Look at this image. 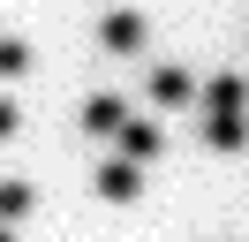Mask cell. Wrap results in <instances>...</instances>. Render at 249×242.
Returning a JSON list of instances; mask_svg holds the SVG:
<instances>
[{"label":"cell","instance_id":"7a4b0ae2","mask_svg":"<svg viewBox=\"0 0 249 242\" xmlns=\"http://www.w3.org/2000/svg\"><path fill=\"white\" fill-rule=\"evenodd\" d=\"M98 45H106V53H136V45H143V15L113 8L106 23H98Z\"/></svg>","mask_w":249,"mask_h":242},{"label":"cell","instance_id":"9c48e42d","mask_svg":"<svg viewBox=\"0 0 249 242\" xmlns=\"http://www.w3.org/2000/svg\"><path fill=\"white\" fill-rule=\"evenodd\" d=\"M23 60H31V53H23V45H16V38H0V76H16V68H23Z\"/></svg>","mask_w":249,"mask_h":242},{"label":"cell","instance_id":"52a82bcc","mask_svg":"<svg viewBox=\"0 0 249 242\" xmlns=\"http://www.w3.org/2000/svg\"><path fill=\"white\" fill-rule=\"evenodd\" d=\"M31 204H38V189H31V182H0V227H8V220H23Z\"/></svg>","mask_w":249,"mask_h":242},{"label":"cell","instance_id":"ba28073f","mask_svg":"<svg viewBox=\"0 0 249 242\" xmlns=\"http://www.w3.org/2000/svg\"><path fill=\"white\" fill-rule=\"evenodd\" d=\"M151 99H159V106H181V99H189V76H181V68H159V76H151Z\"/></svg>","mask_w":249,"mask_h":242},{"label":"cell","instance_id":"5b68a950","mask_svg":"<svg viewBox=\"0 0 249 242\" xmlns=\"http://www.w3.org/2000/svg\"><path fill=\"white\" fill-rule=\"evenodd\" d=\"M204 106H212V114H242V106H249V83H242V76H212Z\"/></svg>","mask_w":249,"mask_h":242},{"label":"cell","instance_id":"8fae6325","mask_svg":"<svg viewBox=\"0 0 249 242\" xmlns=\"http://www.w3.org/2000/svg\"><path fill=\"white\" fill-rule=\"evenodd\" d=\"M0 242H16V235H8V227H0Z\"/></svg>","mask_w":249,"mask_h":242},{"label":"cell","instance_id":"277c9868","mask_svg":"<svg viewBox=\"0 0 249 242\" xmlns=\"http://www.w3.org/2000/svg\"><path fill=\"white\" fill-rule=\"evenodd\" d=\"M159 151H166V136H159V121H128V129H121V159H128V166L159 159Z\"/></svg>","mask_w":249,"mask_h":242},{"label":"cell","instance_id":"30bf717a","mask_svg":"<svg viewBox=\"0 0 249 242\" xmlns=\"http://www.w3.org/2000/svg\"><path fill=\"white\" fill-rule=\"evenodd\" d=\"M8 129H16V106H8V99H0V136H8Z\"/></svg>","mask_w":249,"mask_h":242},{"label":"cell","instance_id":"8992f818","mask_svg":"<svg viewBox=\"0 0 249 242\" xmlns=\"http://www.w3.org/2000/svg\"><path fill=\"white\" fill-rule=\"evenodd\" d=\"M204 136H212L219 151H242V144H249V121H242V114H204Z\"/></svg>","mask_w":249,"mask_h":242},{"label":"cell","instance_id":"6da1fadb","mask_svg":"<svg viewBox=\"0 0 249 242\" xmlns=\"http://www.w3.org/2000/svg\"><path fill=\"white\" fill-rule=\"evenodd\" d=\"M136 189H143V166H128V159L98 166V197H106V204H136Z\"/></svg>","mask_w":249,"mask_h":242},{"label":"cell","instance_id":"3957f363","mask_svg":"<svg viewBox=\"0 0 249 242\" xmlns=\"http://www.w3.org/2000/svg\"><path fill=\"white\" fill-rule=\"evenodd\" d=\"M83 129L91 136H121L128 129V106L113 99V91H98V99H83Z\"/></svg>","mask_w":249,"mask_h":242}]
</instances>
